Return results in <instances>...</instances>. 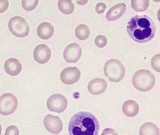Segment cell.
<instances>
[{
    "label": "cell",
    "instance_id": "27",
    "mask_svg": "<svg viewBox=\"0 0 160 135\" xmlns=\"http://www.w3.org/2000/svg\"><path fill=\"white\" fill-rule=\"evenodd\" d=\"M77 3L80 5H84L88 2V0H75Z\"/></svg>",
    "mask_w": 160,
    "mask_h": 135
},
{
    "label": "cell",
    "instance_id": "13",
    "mask_svg": "<svg viewBox=\"0 0 160 135\" xmlns=\"http://www.w3.org/2000/svg\"><path fill=\"white\" fill-rule=\"evenodd\" d=\"M4 69L10 76H15L21 72L22 69V64L19 60L16 58H10L5 62Z\"/></svg>",
    "mask_w": 160,
    "mask_h": 135
},
{
    "label": "cell",
    "instance_id": "6",
    "mask_svg": "<svg viewBox=\"0 0 160 135\" xmlns=\"http://www.w3.org/2000/svg\"><path fill=\"white\" fill-rule=\"evenodd\" d=\"M18 107V100L14 95L10 93L0 97V113L8 115L13 113Z\"/></svg>",
    "mask_w": 160,
    "mask_h": 135
},
{
    "label": "cell",
    "instance_id": "1",
    "mask_svg": "<svg viewBox=\"0 0 160 135\" xmlns=\"http://www.w3.org/2000/svg\"><path fill=\"white\" fill-rule=\"evenodd\" d=\"M156 28L153 20L147 15L132 17L128 22L127 32L130 37L135 42L145 43L153 38Z\"/></svg>",
    "mask_w": 160,
    "mask_h": 135
},
{
    "label": "cell",
    "instance_id": "24",
    "mask_svg": "<svg viewBox=\"0 0 160 135\" xmlns=\"http://www.w3.org/2000/svg\"><path fill=\"white\" fill-rule=\"evenodd\" d=\"M19 134V130L18 128L16 126H10L7 128L5 132V135H18Z\"/></svg>",
    "mask_w": 160,
    "mask_h": 135
},
{
    "label": "cell",
    "instance_id": "23",
    "mask_svg": "<svg viewBox=\"0 0 160 135\" xmlns=\"http://www.w3.org/2000/svg\"><path fill=\"white\" fill-rule=\"evenodd\" d=\"M160 54L154 55L151 60V66L152 68L157 72H160Z\"/></svg>",
    "mask_w": 160,
    "mask_h": 135
},
{
    "label": "cell",
    "instance_id": "28",
    "mask_svg": "<svg viewBox=\"0 0 160 135\" xmlns=\"http://www.w3.org/2000/svg\"><path fill=\"white\" fill-rule=\"evenodd\" d=\"M2 130V127L1 125L0 124V135L1 134Z\"/></svg>",
    "mask_w": 160,
    "mask_h": 135
},
{
    "label": "cell",
    "instance_id": "21",
    "mask_svg": "<svg viewBox=\"0 0 160 135\" xmlns=\"http://www.w3.org/2000/svg\"><path fill=\"white\" fill-rule=\"evenodd\" d=\"M39 1V0H22V6L25 10L31 11L35 9Z\"/></svg>",
    "mask_w": 160,
    "mask_h": 135
},
{
    "label": "cell",
    "instance_id": "15",
    "mask_svg": "<svg viewBox=\"0 0 160 135\" xmlns=\"http://www.w3.org/2000/svg\"><path fill=\"white\" fill-rule=\"evenodd\" d=\"M54 28L53 25L48 22L41 23L37 29V33L39 37L43 39H48L53 36Z\"/></svg>",
    "mask_w": 160,
    "mask_h": 135
},
{
    "label": "cell",
    "instance_id": "8",
    "mask_svg": "<svg viewBox=\"0 0 160 135\" xmlns=\"http://www.w3.org/2000/svg\"><path fill=\"white\" fill-rule=\"evenodd\" d=\"M82 53L81 47L77 43H72L64 50L63 57L67 62L75 63L79 60Z\"/></svg>",
    "mask_w": 160,
    "mask_h": 135
},
{
    "label": "cell",
    "instance_id": "2",
    "mask_svg": "<svg viewBox=\"0 0 160 135\" xmlns=\"http://www.w3.org/2000/svg\"><path fill=\"white\" fill-rule=\"evenodd\" d=\"M100 128L96 116L88 112H77L69 122V132L71 135H98Z\"/></svg>",
    "mask_w": 160,
    "mask_h": 135
},
{
    "label": "cell",
    "instance_id": "25",
    "mask_svg": "<svg viewBox=\"0 0 160 135\" xmlns=\"http://www.w3.org/2000/svg\"><path fill=\"white\" fill-rule=\"evenodd\" d=\"M8 0H0V14L4 13L9 8Z\"/></svg>",
    "mask_w": 160,
    "mask_h": 135
},
{
    "label": "cell",
    "instance_id": "11",
    "mask_svg": "<svg viewBox=\"0 0 160 135\" xmlns=\"http://www.w3.org/2000/svg\"><path fill=\"white\" fill-rule=\"evenodd\" d=\"M51 51L47 45L40 44L34 49L33 57L34 60L40 64H45L51 58Z\"/></svg>",
    "mask_w": 160,
    "mask_h": 135
},
{
    "label": "cell",
    "instance_id": "22",
    "mask_svg": "<svg viewBox=\"0 0 160 135\" xmlns=\"http://www.w3.org/2000/svg\"><path fill=\"white\" fill-rule=\"evenodd\" d=\"M95 44L98 48H103L106 46L108 43L107 38L104 35H99L95 38Z\"/></svg>",
    "mask_w": 160,
    "mask_h": 135
},
{
    "label": "cell",
    "instance_id": "5",
    "mask_svg": "<svg viewBox=\"0 0 160 135\" xmlns=\"http://www.w3.org/2000/svg\"><path fill=\"white\" fill-rule=\"evenodd\" d=\"M9 28L12 34L18 37L27 36L30 31L29 26L27 21L19 16L13 17L10 19Z\"/></svg>",
    "mask_w": 160,
    "mask_h": 135
},
{
    "label": "cell",
    "instance_id": "14",
    "mask_svg": "<svg viewBox=\"0 0 160 135\" xmlns=\"http://www.w3.org/2000/svg\"><path fill=\"white\" fill-rule=\"evenodd\" d=\"M127 9L126 5L119 3L111 8L106 14L107 19L109 21L117 20L124 14Z\"/></svg>",
    "mask_w": 160,
    "mask_h": 135
},
{
    "label": "cell",
    "instance_id": "20",
    "mask_svg": "<svg viewBox=\"0 0 160 135\" xmlns=\"http://www.w3.org/2000/svg\"><path fill=\"white\" fill-rule=\"evenodd\" d=\"M131 5L137 12H143L147 10L149 5V0H131Z\"/></svg>",
    "mask_w": 160,
    "mask_h": 135
},
{
    "label": "cell",
    "instance_id": "12",
    "mask_svg": "<svg viewBox=\"0 0 160 135\" xmlns=\"http://www.w3.org/2000/svg\"><path fill=\"white\" fill-rule=\"evenodd\" d=\"M107 87V83L104 79L97 78L92 80L89 82L88 90L92 94L98 95L104 92Z\"/></svg>",
    "mask_w": 160,
    "mask_h": 135
},
{
    "label": "cell",
    "instance_id": "26",
    "mask_svg": "<svg viewBox=\"0 0 160 135\" xmlns=\"http://www.w3.org/2000/svg\"><path fill=\"white\" fill-rule=\"evenodd\" d=\"M107 6L105 4L100 2L96 5L95 10L98 14H102L105 11Z\"/></svg>",
    "mask_w": 160,
    "mask_h": 135
},
{
    "label": "cell",
    "instance_id": "9",
    "mask_svg": "<svg viewBox=\"0 0 160 135\" xmlns=\"http://www.w3.org/2000/svg\"><path fill=\"white\" fill-rule=\"evenodd\" d=\"M44 125L48 131L54 134L60 133L63 128V124L60 118L52 114H48L45 117Z\"/></svg>",
    "mask_w": 160,
    "mask_h": 135
},
{
    "label": "cell",
    "instance_id": "18",
    "mask_svg": "<svg viewBox=\"0 0 160 135\" xmlns=\"http://www.w3.org/2000/svg\"><path fill=\"white\" fill-rule=\"evenodd\" d=\"M58 7L61 12L66 15L72 14L75 9L74 4L72 0H59Z\"/></svg>",
    "mask_w": 160,
    "mask_h": 135
},
{
    "label": "cell",
    "instance_id": "17",
    "mask_svg": "<svg viewBox=\"0 0 160 135\" xmlns=\"http://www.w3.org/2000/svg\"><path fill=\"white\" fill-rule=\"evenodd\" d=\"M159 128L155 124L151 122L143 124L139 129L140 135H159Z\"/></svg>",
    "mask_w": 160,
    "mask_h": 135
},
{
    "label": "cell",
    "instance_id": "4",
    "mask_svg": "<svg viewBox=\"0 0 160 135\" xmlns=\"http://www.w3.org/2000/svg\"><path fill=\"white\" fill-rule=\"evenodd\" d=\"M105 75L110 81L119 82L124 78L125 68L121 62L111 59L106 62L104 67Z\"/></svg>",
    "mask_w": 160,
    "mask_h": 135
},
{
    "label": "cell",
    "instance_id": "10",
    "mask_svg": "<svg viewBox=\"0 0 160 135\" xmlns=\"http://www.w3.org/2000/svg\"><path fill=\"white\" fill-rule=\"evenodd\" d=\"M81 76V72L78 68L68 67L62 71L60 78L62 82L66 84H72L77 82Z\"/></svg>",
    "mask_w": 160,
    "mask_h": 135
},
{
    "label": "cell",
    "instance_id": "7",
    "mask_svg": "<svg viewBox=\"0 0 160 135\" xmlns=\"http://www.w3.org/2000/svg\"><path fill=\"white\" fill-rule=\"evenodd\" d=\"M47 105L50 111L61 113L64 111L67 108L68 101L66 98L62 95L55 94L48 98Z\"/></svg>",
    "mask_w": 160,
    "mask_h": 135
},
{
    "label": "cell",
    "instance_id": "3",
    "mask_svg": "<svg viewBox=\"0 0 160 135\" xmlns=\"http://www.w3.org/2000/svg\"><path fill=\"white\" fill-rule=\"evenodd\" d=\"M133 85L136 89L141 92H148L152 89L155 83L154 75L147 69L137 71L132 79Z\"/></svg>",
    "mask_w": 160,
    "mask_h": 135
},
{
    "label": "cell",
    "instance_id": "29",
    "mask_svg": "<svg viewBox=\"0 0 160 135\" xmlns=\"http://www.w3.org/2000/svg\"><path fill=\"white\" fill-rule=\"evenodd\" d=\"M153 1L155 2H160V0H153Z\"/></svg>",
    "mask_w": 160,
    "mask_h": 135
},
{
    "label": "cell",
    "instance_id": "19",
    "mask_svg": "<svg viewBox=\"0 0 160 135\" xmlns=\"http://www.w3.org/2000/svg\"><path fill=\"white\" fill-rule=\"evenodd\" d=\"M75 34L77 38L79 40H85L89 37L90 31L87 25L81 24L76 28Z\"/></svg>",
    "mask_w": 160,
    "mask_h": 135
},
{
    "label": "cell",
    "instance_id": "16",
    "mask_svg": "<svg viewBox=\"0 0 160 135\" xmlns=\"http://www.w3.org/2000/svg\"><path fill=\"white\" fill-rule=\"evenodd\" d=\"M122 110L125 115L128 117H133L137 115L139 112V106L134 100H127L122 105Z\"/></svg>",
    "mask_w": 160,
    "mask_h": 135
}]
</instances>
